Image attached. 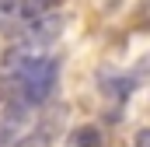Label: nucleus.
I'll list each match as a JSON object with an SVG mask.
<instances>
[{
    "instance_id": "nucleus-4",
    "label": "nucleus",
    "mask_w": 150,
    "mask_h": 147,
    "mask_svg": "<svg viewBox=\"0 0 150 147\" xmlns=\"http://www.w3.org/2000/svg\"><path fill=\"white\" fill-rule=\"evenodd\" d=\"M52 7V0H18V18L28 25V21H35V18H42L45 11Z\"/></svg>"
},
{
    "instance_id": "nucleus-3",
    "label": "nucleus",
    "mask_w": 150,
    "mask_h": 147,
    "mask_svg": "<svg viewBox=\"0 0 150 147\" xmlns=\"http://www.w3.org/2000/svg\"><path fill=\"white\" fill-rule=\"evenodd\" d=\"M70 147H101V130L91 126V123L77 126L74 133H70Z\"/></svg>"
},
{
    "instance_id": "nucleus-6",
    "label": "nucleus",
    "mask_w": 150,
    "mask_h": 147,
    "mask_svg": "<svg viewBox=\"0 0 150 147\" xmlns=\"http://www.w3.org/2000/svg\"><path fill=\"white\" fill-rule=\"evenodd\" d=\"M18 18V0H0V28H7Z\"/></svg>"
},
{
    "instance_id": "nucleus-8",
    "label": "nucleus",
    "mask_w": 150,
    "mask_h": 147,
    "mask_svg": "<svg viewBox=\"0 0 150 147\" xmlns=\"http://www.w3.org/2000/svg\"><path fill=\"white\" fill-rule=\"evenodd\" d=\"M136 147H147V130H140V133H136Z\"/></svg>"
},
{
    "instance_id": "nucleus-1",
    "label": "nucleus",
    "mask_w": 150,
    "mask_h": 147,
    "mask_svg": "<svg viewBox=\"0 0 150 147\" xmlns=\"http://www.w3.org/2000/svg\"><path fill=\"white\" fill-rule=\"evenodd\" d=\"M11 74H14L11 81H14L18 95H21L32 109H42V105L49 102V95L56 91L59 60H52V56H28V60H21Z\"/></svg>"
},
{
    "instance_id": "nucleus-2",
    "label": "nucleus",
    "mask_w": 150,
    "mask_h": 147,
    "mask_svg": "<svg viewBox=\"0 0 150 147\" xmlns=\"http://www.w3.org/2000/svg\"><path fill=\"white\" fill-rule=\"evenodd\" d=\"M63 14H56V11H45L42 18H35V21H28L25 25V32H21V39L14 42V46H21L28 56H38L35 49H42V46H52L56 39H59V32H63Z\"/></svg>"
},
{
    "instance_id": "nucleus-5",
    "label": "nucleus",
    "mask_w": 150,
    "mask_h": 147,
    "mask_svg": "<svg viewBox=\"0 0 150 147\" xmlns=\"http://www.w3.org/2000/svg\"><path fill=\"white\" fill-rule=\"evenodd\" d=\"M49 130H38V133H28V137H21V140H14L11 147H49Z\"/></svg>"
},
{
    "instance_id": "nucleus-7",
    "label": "nucleus",
    "mask_w": 150,
    "mask_h": 147,
    "mask_svg": "<svg viewBox=\"0 0 150 147\" xmlns=\"http://www.w3.org/2000/svg\"><path fill=\"white\" fill-rule=\"evenodd\" d=\"M11 144H14V126L4 123V126H0V147H11Z\"/></svg>"
}]
</instances>
